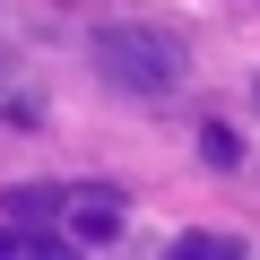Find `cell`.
Segmentation results:
<instances>
[{
	"label": "cell",
	"mask_w": 260,
	"mask_h": 260,
	"mask_svg": "<svg viewBox=\"0 0 260 260\" xmlns=\"http://www.w3.org/2000/svg\"><path fill=\"white\" fill-rule=\"evenodd\" d=\"M87 61L104 70L113 95H139V104H165V95H182V78H191L182 35H165V26H148V18L95 26V35H87Z\"/></svg>",
	"instance_id": "6da1fadb"
},
{
	"label": "cell",
	"mask_w": 260,
	"mask_h": 260,
	"mask_svg": "<svg viewBox=\"0 0 260 260\" xmlns=\"http://www.w3.org/2000/svg\"><path fill=\"white\" fill-rule=\"evenodd\" d=\"M61 225H70V243H113V234L130 225V200H121L113 182H78L70 208H61Z\"/></svg>",
	"instance_id": "7a4b0ae2"
},
{
	"label": "cell",
	"mask_w": 260,
	"mask_h": 260,
	"mask_svg": "<svg viewBox=\"0 0 260 260\" xmlns=\"http://www.w3.org/2000/svg\"><path fill=\"white\" fill-rule=\"evenodd\" d=\"M200 165H217V174H234V165H243V139H234L225 121H208V130H200Z\"/></svg>",
	"instance_id": "277c9868"
},
{
	"label": "cell",
	"mask_w": 260,
	"mask_h": 260,
	"mask_svg": "<svg viewBox=\"0 0 260 260\" xmlns=\"http://www.w3.org/2000/svg\"><path fill=\"white\" fill-rule=\"evenodd\" d=\"M0 208H9V225H18V234H44V225L70 208V191H52V182H18Z\"/></svg>",
	"instance_id": "3957f363"
},
{
	"label": "cell",
	"mask_w": 260,
	"mask_h": 260,
	"mask_svg": "<svg viewBox=\"0 0 260 260\" xmlns=\"http://www.w3.org/2000/svg\"><path fill=\"white\" fill-rule=\"evenodd\" d=\"M174 251H182V260H243V243H234V234H182Z\"/></svg>",
	"instance_id": "5b68a950"
}]
</instances>
